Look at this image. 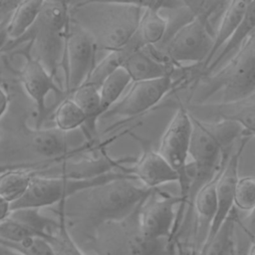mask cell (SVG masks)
<instances>
[{
    "instance_id": "1",
    "label": "cell",
    "mask_w": 255,
    "mask_h": 255,
    "mask_svg": "<svg viewBox=\"0 0 255 255\" xmlns=\"http://www.w3.org/2000/svg\"><path fill=\"white\" fill-rule=\"evenodd\" d=\"M142 13L139 2H78L69 6V16L92 38L97 50L126 48L135 36Z\"/></svg>"
},
{
    "instance_id": "2",
    "label": "cell",
    "mask_w": 255,
    "mask_h": 255,
    "mask_svg": "<svg viewBox=\"0 0 255 255\" xmlns=\"http://www.w3.org/2000/svg\"><path fill=\"white\" fill-rule=\"evenodd\" d=\"M190 119L192 128L188 156L195 167L193 181L204 183L218 169L233 144L241 137L253 134L235 123H204L191 116Z\"/></svg>"
},
{
    "instance_id": "3",
    "label": "cell",
    "mask_w": 255,
    "mask_h": 255,
    "mask_svg": "<svg viewBox=\"0 0 255 255\" xmlns=\"http://www.w3.org/2000/svg\"><path fill=\"white\" fill-rule=\"evenodd\" d=\"M218 93V102L221 103L240 101L255 95L254 34L228 62L206 76L194 104L207 103Z\"/></svg>"
},
{
    "instance_id": "4",
    "label": "cell",
    "mask_w": 255,
    "mask_h": 255,
    "mask_svg": "<svg viewBox=\"0 0 255 255\" xmlns=\"http://www.w3.org/2000/svg\"><path fill=\"white\" fill-rule=\"evenodd\" d=\"M127 175H129V173L114 171L93 177H67L62 175L41 176L34 174L23 195L10 204V211L48 207L58 202H64L69 197L77 195L87 189Z\"/></svg>"
},
{
    "instance_id": "5",
    "label": "cell",
    "mask_w": 255,
    "mask_h": 255,
    "mask_svg": "<svg viewBox=\"0 0 255 255\" xmlns=\"http://www.w3.org/2000/svg\"><path fill=\"white\" fill-rule=\"evenodd\" d=\"M135 181L129 174L85 190L90 216L98 221H110L121 220L131 213L152 190Z\"/></svg>"
},
{
    "instance_id": "6",
    "label": "cell",
    "mask_w": 255,
    "mask_h": 255,
    "mask_svg": "<svg viewBox=\"0 0 255 255\" xmlns=\"http://www.w3.org/2000/svg\"><path fill=\"white\" fill-rule=\"evenodd\" d=\"M213 39L212 24L200 17H192L163 43L162 58L168 64H203Z\"/></svg>"
},
{
    "instance_id": "7",
    "label": "cell",
    "mask_w": 255,
    "mask_h": 255,
    "mask_svg": "<svg viewBox=\"0 0 255 255\" xmlns=\"http://www.w3.org/2000/svg\"><path fill=\"white\" fill-rule=\"evenodd\" d=\"M69 21V3L62 1H43L39 17L37 44L38 59L55 77L63 61L65 33Z\"/></svg>"
},
{
    "instance_id": "8",
    "label": "cell",
    "mask_w": 255,
    "mask_h": 255,
    "mask_svg": "<svg viewBox=\"0 0 255 255\" xmlns=\"http://www.w3.org/2000/svg\"><path fill=\"white\" fill-rule=\"evenodd\" d=\"M191 119L184 106H180L164 132L161 135L157 152L175 170L179 176L180 196L186 198L188 195L190 180L187 177L186 165L188 158L189 142L191 135Z\"/></svg>"
},
{
    "instance_id": "9",
    "label": "cell",
    "mask_w": 255,
    "mask_h": 255,
    "mask_svg": "<svg viewBox=\"0 0 255 255\" xmlns=\"http://www.w3.org/2000/svg\"><path fill=\"white\" fill-rule=\"evenodd\" d=\"M96 51V46L90 35L69 16L63 54L66 64V88L64 91L67 97L88 78L95 65Z\"/></svg>"
},
{
    "instance_id": "10",
    "label": "cell",
    "mask_w": 255,
    "mask_h": 255,
    "mask_svg": "<svg viewBox=\"0 0 255 255\" xmlns=\"http://www.w3.org/2000/svg\"><path fill=\"white\" fill-rule=\"evenodd\" d=\"M182 201L180 196L152 189L139 206V236L153 241L167 237L174 226L176 205Z\"/></svg>"
},
{
    "instance_id": "11",
    "label": "cell",
    "mask_w": 255,
    "mask_h": 255,
    "mask_svg": "<svg viewBox=\"0 0 255 255\" xmlns=\"http://www.w3.org/2000/svg\"><path fill=\"white\" fill-rule=\"evenodd\" d=\"M251 137L252 136L248 135L241 137L237 142L238 144L235 150L232 153L230 151L225 156L220 166L216 182V212L207 230L200 252H202L213 240L223 222L233 211V195L239 177V161L243 149Z\"/></svg>"
},
{
    "instance_id": "12",
    "label": "cell",
    "mask_w": 255,
    "mask_h": 255,
    "mask_svg": "<svg viewBox=\"0 0 255 255\" xmlns=\"http://www.w3.org/2000/svg\"><path fill=\"white\" fill-rule=\"evenodd\" d=\"M171 76L150 81L131 82L127 92L101 118H132L154 107L172 88Z\"/></svg>"
},
{
    "instance_id": "13",
    "label": "cell",
    "mask_w": 255,
    "mask_h": 255,
    "mask_svg": "<svg viewBox=\"0 0 255 255\" xmlns=\"http://www.w3.org/2000/svg\"><path fill=\"white\" fill-rule=\"evenodd\" d=\"M188 114L204 123L229 122L238 124L243 129L254 134L255 95L235 102H207L185 107Z\"/></svg>"
},
{
    "instance_id": "14",
    "label": "cell",
    "mask_w": 255,
    "mask_h": 255,
    "mask_svg": "<svg viewBox=\"0 0 255 255\" xmlns=\"http://www.w3.org/2000/svg\"><path fill=\"white\" fill-rule=\"evenodd\" d=\"M23 88L37 109V128H41L47 114L46 100L49 94L63 95L65 92L55 82L54 76L36 58H28L21 71Z\"/></svg>"
},
{
    "instance_id": "15",
    "label": "cell",
    "mask_w": 255,
    "mask_h": 255,
    "mask_svg": "<svg viewBox=\"0 0 255 255\" xmlns=\"http://www.w3.org/2000/svg\"><path fill=\"white\" fill-rule=\"evenodd\" d=\"M128 173L148 189H156L166 183L179 182L177 172L171 168L157 150L146 145L142 147L140 156Z\"/></svg>"
},
{
    "instance_id": "16",
    "label": "cell",
    "mask_w": 255,
    "mask_h": 255,
    "mask_svg": "<svg viewBox=\"0 0 255 255\" xmlns=\"http://www.w3.org/2000/svg\"><path fill=\"white\" fill-rule=\"evenodd\" d=\"M121 67L128 73L131 82L150 81L172 76L170 64L159 59L147 47H131L126 54Z\"/></svg>"
},
{
    "instance_id": "17",
    "label": "cell",
    "mask_w": 255,
    "mask_h": 255,
    "mask_svg": "<svg viewBox=\"0 0 255 255\" xmlns=\"http://www.w3.org/2000/svg\"><path fill=\"white\" fill-rule=\"evenodd\" d=\"M142 6L137 37L143 48L155 47L162 42L167 31V18L160 14L165 1H139Z\"/></svg>"
},
{
    "instance_id": "18",
    "label": "cell",
    "mask_w": 255,
    "mask_h": 255,
    "mask_svg": "<svg viewBox=\"0 0 255 255\" xmlns=\"http://www.w3.org/2000/svg\"><path fill=\"white\" fill-rule=\"evenodd\" d=\"M251 0H232L228 1V4L220 16L217 28L214 32V39L211 51L202 64L203 71L207 68L210 62L213 60L216 53L226 43V41L234 34V32L240 26L248 5Z\"/></svg>"
},
{
    "instance_id": "19",
    "label": "cell",
    "mask_w": 255,
    "mask_h": 255,
    "mask_svg": "<svg viewBox=\"0 0 255 255\" xmlns=\"http://www.w3.org/2000/svg\"><path fill=\"white\" fill-rule=\"evenodd\" d=\"M255 28V0H251L244 18L238 27V29L234 32V34L226 41V43L220 48V50L216 53L213 60L207 66V68L203 71L205 76L215 72L217 69L222 67L226 62H228L243 46L246 40L254 34Z\"/></svg>"
},
{
    "instance_id": "20",
    "label": "cell",
    "mask_w": 255,
    "mask_h": 255,
    "mask_svg": "<svg viewBox=\"0 0 255 255\" xmlns=\"http://www.w3.org/2000/svg\"><path fill=\"white\" fill-rule=\"evenodd\" d=\"M71 132H64L56 128L29 130V143L32 149L46 158H58L70 152Z\"/></svg>"
},
{
    "instance_id": "21",
    "label": "cell",
    "mask_w": 255,
    "mask_h": 255,
    "mask_svg": "<svg viewBox=\"0 0 255 255\" xmlns=\"http://www.w3.org/2000/svg\"><path fill=\"white\" fill-rule=\"evenodd\" d=\"M43 1L29 0L19 1L11 12L6 22L8 40H17L35 25L42 7Z\"/></svg>"
},
{
    "instance_id": "22",
    "label": "cell",
    "mask_w": 255,
    "mask_h": 255,
    "mask_svg": "<svg viewBox=\"0 0 255 255\" xmlns=\"http://www.w3.org/2000/svg\"><path fill=\"white\" fill-rule=\"evenodd\" d=\"M230 152V151H229ZM228 152V153H229ZM227 153V154H228ZM226 154V155H227ZM225 155V156H226ZM224 156V158H225ZM223 158V160H224ZM222 160V162H223ZM221 162V164H222ZM219 165L215 173L205 181L193 195V207L198 215L201 224L206 226V233L216 212V182L219 174Z\"/></svg>"
},
{
    "instance_id": "23",
    "label": "cell",
    "mask_w": 255,
    "mask_h": 255,
    "mask_svg": "<svg viewBox=\"0 0 255 255\" xmlns=\"http://www.w3.org/2000/svg\"><path fill=\"white\" fill-rule=\"evenodd\" d=\"M131 80L124 68L119 67L109 75L101 84L100 93V118L123 96Z\"/></svg>"
},
{
    "instance_id": "24",
    "label": "cell",
    "mask_w": 255,
    "mask_h": 255,
    "mask_svg": "<svg viewBox=\"0 0 255 255\" xmlns=\"http://www.w3.org/2000/svg\"><path fill=\"white\" fill-rule=\"evenodd\" d=\"M69 97L86 115L88 119L87 128L91 131L96 127L97 120L100 119L101 102L99 88L85 81Z\"/></svg>"
},
{
    "instance_id": "25",
    "label": "cell",
    "mask_w": 255,
    "mask_h": 255,
    "mask_svg": "<svg viewBox=\"0 0 255 255\" xmlns=\"http://www.w3.org/2000/svg\"><path fill=\"white\" fill-rule=\"evenodd\" d=\"M34 174L19 167L0 173V198L10 206L23 195Z\"/></svg>"
},
{
    "instance_id": "26",
    "label": "cell",
    "mask_w": 255,
    "mask_h": 255,
    "mask_svg": "<svg viewBox=\"0 0 255 255\" xmlns=\"http://www.w3.org/2000/svg\"><path fill=\"white\" fill-rule=\"evenodd\" d=\"M54 123L59 130L72 132L87 125L88 119L78 105L70 97H66L54 113Z\"/></svg>"
},
{
    "instance_id": "27",
    "label": "cell",
    "mask_w": 255,
    "mask_h": 255,
    "mask_svg": "<svg viewBox=\"0 0 255 255\" xmlns=\"http://www.w3.org/2000/svg\"><path fill=\"white\" fill-rule=\"evenodd\" d=\"M47 240L52 246L54 255H85L78 247L68 230L64 207L61 208L60 221L57 229L47 237Z\"/></svg>"
},
{
    "instance_id": "28",
    "label": "cell",
    "mask_w": 255,
    "mask_h": 255,
    "mask_svg": "<svg viewBox=\"0 0 255 255\" xmlns=\"http://www.w3.org/2000/svg\"><path fill=\"white\" fill-rule=\"evenodd\" d=\"M233 205L245 212L253 211L255 206V179L253 176L238 177L234 189Z\"/></svg>"
},
{
    "instance_id": "29",
    "label": "cell",
    "mask_w": 255,
    "mask_h": 255,
    "mask_svg": "<svg viewBox=\"0 0 255 255\" xmlns=\"http://www.w3.org/2000/svg\"><path fill=\"white\" fill-rule=\"evenodd\" d=\"M22 255H54L53 249L47 238L32 236L16 243H1Z\"/></svg>"
},
{
    "instance_id": "30",
    "label": "cell",
    "mask_w": 255,
    "mask_h": 255,
    "mask_svg": "<svg viewBox=\"0 0 255 255\" xmlns=\"http://www.w3.org/2000/svg\"><path fill=\"white\" fill-rule=\"evenodd\" d=\"M193 17H200L211 23L214 16H221L228 1H183Z\"/></svg>"
},
{
    "instance_id": "31",
    "label": "cell",
    "mask_w": 255,
    "mask_h": 255,
    "mask_svg": "<svg viewBox=\"0 0 255 255\" xmlns=\"http://www.w3.org/2000/svg\"><path fill=\"white\" fill-rule=\"evenodd\" d=\"M9 106V96L0 84V118L6 113Z\"/></svg>"
},
{
    "instance_id": "32",
    "label": "cell",
    "mask_w": 255,
    "mask_h": 255,
    "mask_svg": "<svg viewBox=\"0 0 255 255\" xmlns=\"http://www.w3.org/2000/svg\"><path fill=\"white\" fill-rule=\"evenodd\" d=\"M7 18L0 20V50L4 47V45L8 41V36H7V32H6Z\"/></svg>"
},
{
    "instance_id": "33",
    "label": "cell",
    "mask_w": 255,
    "mask_h": 255,
    "mask_svg": "<svg viewBox=\"0 0 255 255\" xmlns=\"http://www.w3.org/2000/svg\"><path fill=\"white\" fill-rule=\"evenodd\" d=\"M18 3L19 1H0V13L9 12L11 14Z\"/></svg>"
},
{
    "instance_id": "34",
    "label": "cell",
    "mask_w": 255,
    "mask_h": 255,
    "mask_svg": "<svg viewBox=\"0 0 255 255\" xmlns=\"http://www.w3.org/2000/svg\"><path fill=\"white\" fill-rule=\"evenodd\" d=\"M10 212V207L9 204L4 201L2 198H0V223L8 216Z\"/></svg>"
},
{
    "instance_id": "35",
    "label": "cell",
    "mask_w": 255,
    "mask_h": 255,
    "mask_svg": "<svg viewBox=\"0 0 255 255\" xmlns=\"http://www.w3.org/2000/svg\"><path fill=\"white\" fill-rule=\"evenodd\" d=\"M0 255H22V254L0 243Z\"/></svg>"
},
{
    "instance_id": "36",
    "label": "cell",
    "mask_w": 255,
    "mask_h": 255,
    "mask_svg": "<svg viewBox=\"0 0 255 255\" xmlns=\"http://www.w3.org/2000/svg\"><path fill=\"white\" fill-rule=\"evenodd\" d=\"M19 165H11V164H0V173L7 171L9 169H13V168H18Z\"/></svg>"
},
{
    "instance_id": "37",
    "label": "cell",
    "mask_w": 255,
    "mask_h": 255,
    "mask_svg": "<svg viewBox=\"0 0 255 255\" xmlns=\"http://www.w3.org/2000/svg\"><path fill=\"white\" fill-rule=\"evenodd\" d=\"M230 255H236V254H235V253H234V251H233V252H232Z\"/></svg>"
}]
</instances>
